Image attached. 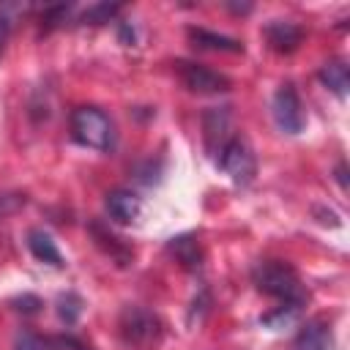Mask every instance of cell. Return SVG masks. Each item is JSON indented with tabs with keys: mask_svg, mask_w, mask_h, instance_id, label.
<instances>
[{
	"mask_svg": "<svg viewBox=\"0 0 350 350\" xmlns=\"http://www.w3.org/2000/svg\"><path fill=\"white\" fill-rule=\"evenodd\" d=\"M262 33H265L268 46L276 49V52H293V49H298L301 38H304V30L298 25L287 22V19H271Z\"/></svg>",
	"mask_w": 350,
	"mask_h": 350,
	"instance_id": "ba28073f",
	"label": "cell"
},
{
	"mask_svg": "<svg viewBox=\"0 0 350 350\" xmlns=\"http://www.w3.org/2000/svg\"><path fill=\"white\" fill-rule=\"evenodd\" d=\"M216 164L221 172H227L238 186H246L252 183L254 172H257V161H254V153L249 148V142L238 134H232L227 142L219 145V150L213 153Z\"/></svg>",
	"mask_w": 350,
	"mask_h": 350,
	"instance_id": "3957f363",
	"label": "cell"
},
{
	"mask_svg": "<svg viewBox=\"0 0 350 350\" xmlns=\"http://www.w3.org/2000/svg\"><path fill=\"white\" fill-rule=\"evenodd\" d=\"M298 314H301V309H298V306H282V304H279V309H276V312L262 314V317H260V323H262V325H268V328H273V331H279V328L290 325Z\"/></svg>",
	"mask_w": 350,
	"mask_h": 350,
	"instance_id": "5bb4252c",
	"label": "cell"
},
{
	"mask_svg": "<svg viewBox=\"0 0 350 350\" xmlns=\"http://www.w3.org/2000/svg\"><path fill=\"white\" fill-rule=\"evenodd\" d=\"M170 249L178 254V260H180L183 265H189V268H197V265H200V249H197V243H194L189 235L172 238V241H170Z\"/></svg>",
	"mask_w": 350,
	"mask_h": 350,
	"instance_id": "4fadbf2b",
	"label": "cell"
},
{
	"mask_svg": "<svg viewBox=\"0 0 350 350\" xmlns=\"http://www.w3.org/2000/svg\"><path fill=\"white\" fill-rule=\"evenodd\" d=\"M320 82L339 98H347V88H350V71L345 66V60H331L320 68Z\"/></svg>",
	"mask_w": 350,
	"mask_h": 350,
	"instance_id": "8fae6325",
	"label": "cell"
},
{
	"mask_svg": "<svg viewBox=\"0 0 350 350\" xmlns=\"http://www.w3.org/2000/svg\"><path fill=\"white\" fill-rule=\"evenodd\" d=\"M16 304H19L16 309H19V312H25V314H33V312H38V306H41V301H38L36 295H22Z\"/></svg>",
	"mask_w": 350,
	"mask_h": 350,
	"instance_id": "d6986e66",
	"label": "cell"
},
{
	"mask_svg": "<svg viewBox=\"0 0 350 350\" xmlns=\"http://www.w3.org/2000/svg\"><path fill=\"white\" fill-rule=\"evenodd\" d=\"M120 5H93L82 14V22L85 25H101V22H109L115 14H118Z\"/></svg>",
	"mask_w": 350,
	"mask_h": 350,
	"instance_id": "2e32d148",
	"label": "cell"
},
{
	"mask_svg": "<svg viewBox=\"0 0 350 350\" xmlns=\"http://www.w3.org/2000/svg\"><path fill=\"white\" fill-rule=\"evenodd\" d=\"M189 38L202 46V49H219V52H243V44L230 38V36H219V33H211V30H202V27H191L189 30Z\"/></svg>",
	"mask_w": 350,
	"mask_h": 350,
	"instance_id": "7c38bea8",
	"label": "cell"
},
{
	"mask_svg": "<svg viewBox=\"0 0 350 350\" xmlns=\"http://www.w3.org/2000/svg\"><path fill=\"white\" fill-rule=\"evenodd\" d=\"M27 249H30V254H33L38 262H46V265H52V268H63V265H66L60 249H57L55 241H52V235L44 232V230H30V232H27Z\"/></svg>",
	"mask_w": 350,
	"mask_h": 350,
	"instance_id": "9c48e42d",
	"label": "cell"
},
{
	"mask_svg": "<svg viewBox=\"0 0 350 350\" xmlns=\"http://www.w3.org/2000/svg\"><path fill=\"white\" fill-rule=\"evenodd\" d=\"M104 205H107L109 219L118 221V224H137L139 216H142V200L134 191H126V189L109 191Z\"/></svg>",
	"mask_w": 350,
	"mask_h": 350,
	"instance_id": "52a82bcc",
	"label": "cell"
},
{
	"mask_svg": "<svg viewBox=\"0 0 350 350\" xmlns=\"http://www.w3.org/2000/svg\"><path fill=\"white\" fill-rule=\"evenodd\" d=\"M11 11H14V5H0V55H3V49H5V41H8V33H11Z\"/></svg>",
	"mask_w": 350,
	"mask_h": 350,
	"instance_id": "ac0fdd59",
	"label": "cell"
},
{
	"mask_svg": "<svg viewBox=\"0 0 350 350\" xmlns=\"http://www.w3.org/2000/svg\"><path fill=\"white\" fill-rule=\"evenodd\" d=\"M120 334L129 345H150L159 336V320L139 306H126L120 314Z\"/></svg>",
	"mask_w": 350,
	"mask_h": 350,
	"instance_id": "8992f818",
	"label": "cell"
},
{
	"mask_svg": "<svg viewBox=\"0 0 350 350\" xmlns=\"http://www.w3.org/2000/svg\"><path fill=\"white\" fill-rule=\"evenodd\" d=\"M271 115L279 131L284 134H301L304 129V107L293 85H282L271 98Z\"/></svg>",
	"mask_w": 350,
	"mask_h": 350,
	"instance_id": "277c9868",
	"label": "cell"
},
{
	"mask_svg": "<svg viewBox=\"0 0 350 350\" xmlns=\"http://www.w3.org/2000/svg\"><path fill=\"white\" fill-rule=\"evenodd\" d=\"M252 282L260 293L276 298L282 306H304L309 293L298 271L284 260H257L252 265Z\"/></svg>",
	"mask_w": 350,
	"mask_h": 350,
	"instance_id": "6da1fadb",
	"label": "cell"
},
{
	"mask_svg": "<svg viewBox=\"0 0 350 350\" xmlns=\"http://www.w3.org/2000/svg\"><path fill=\"white\" fill-rule=\"evenodd\" d=\"M178 74L183 79V85L191 90V93H227L232 88V82L219 74V71H211L200 63H189V60H178Z\"/></svg>",
	"mask_w": 350,
	"mask_h": 350,
	"instance_id": "5b68a950",
	"label": "cell"
},
{
	"mask_svg": "<svg viewBox=\"0 0 350 350\" xmlns=\"http://www.w3.org/2000/svg\"><path fill=\"white\" fill-rule=\"evenodd\" d=\"M71 137L79 145L101 150V153L115 150V142H118L109 115L101 112L98 107H77L71 112Z\"/></svg>",
	"mask_w": 350,
	"mask_h": 350,
	"instance_id": "7a4b0ae2",
	"label": "cell"
},
{
	"mask_svg": "<svg viewBox=\"0 0 350 350\" xmlns=\"http://www.w3.org/2000/svg\"><path fill=\"white\" fill-rule=\"evenodd\" d=\"M331 328L323 320H309L295 339V350H331Z\"/></svg>",
	"mask_w": 350,
	"mask_h": 350,
	"instance_id": "30bf717a",
	"label": "cell"
},
{
	"mask_svg": "<svg viewBox=\"0 0 350 350\" xmlns=\"http://www.w3.org/2000/svg\"><path fill=\"white\" fill-rule=\"evenodd\" d=\"M14 350H57V345L52 339H41L30 331H22L14 336Z\"/></svg>",
	"mask_w": 350,
	"mask_h": 350,
	"instance_id": "9a60e30c",
	"label": "cell"
},
{
	"mask_svg": "<svg viewBox=\"0 0 350 350\" xmlns=\"http://www.w3.org/2000/svg\"><path fill=\"white\" fill-rule=\"evenodd\" d=\"M57 304H60V309H57V312H60V317H63L66 323H74V320H77V314L82 312V301H79L77 295H71V293H68V295H60V301H57Z\"/></svg>",
	"mask_w": 350,
	"mask_h": 350,
	"instance_id": "e0dca14e",
	"label": "cell"
}]
</instances>
